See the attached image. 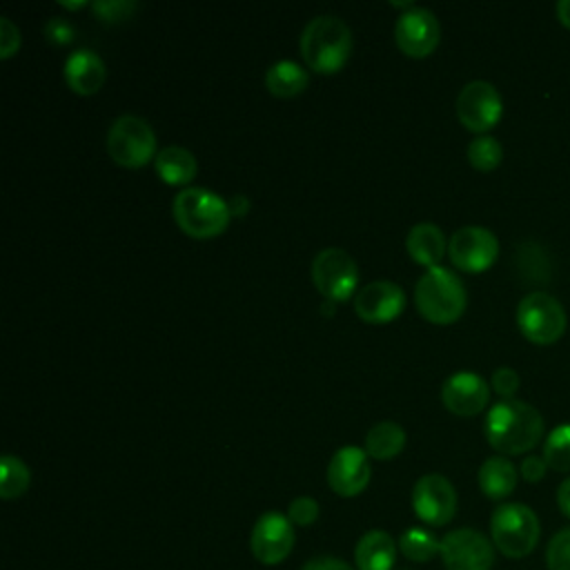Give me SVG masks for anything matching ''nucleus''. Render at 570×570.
Wrapping results in <instances>:
<instances>
[{
    "instance_id": "nucleus-40",
    "label": "nucleus",
    "mask_w": 570,
    "mask_h": 570,
    "mask_svg": "<svg viewBox=\"0 0 570 570\" xmlns=\"http://www.w3.org/2000/svg\"><path fill=\"white\" fill-rule=\"evenodd\" d=\"M321 312H323V314H332V312H334V301H325V305L321 307Z\"/></svg>"
},
{
    "instance_id": "nucleus-11",
    "label": "nucleus",
    "mask_w": 570,
    "mask_h": 570,
    "mask_svg": "<svg viewBox=\"0 0 570 570\" xmlns=\"http://www.w3.org/2000/svg\"><path fill=\"white\" fill-rule=\"evenodd\" d=\"M448 254L463 272H485L499 256V240L488 227L465 225L450 236Z\"/></svg>"
},
{
    "instance_id": "nucleus-27",
    "label": "nucleus",
    "mask_w": 570,
    "mask_h": 570,
    "mask_svg": "<svg viewBox=\"0 0 570 570\" xmlns=\"http://www.w3.org/2000/svg\"><path fill=\"white\" fill-rule=\"evenodd\" d=\"M550 470L570 472V423L557 425L543 443V454Z\"/></svg>"
},
{
    "instance_id": "nucleus-28",
    "label": "nucleus",
    "mask_w": 570,
    "mask_h": 570,
    "mask_svg": "<svg viewBox=\"0 0 570 570\" xmlns=\"http://www.w3.org/2000/svg\"><path fill=\"white\" fill-rule=\"evenodd\" d=\"M501 158H503V147L494 136L481 134V136L472 138L468 145V160L474 169L490 171V169L499 167Z\"/></svg>"
},
{
    "instance_id": "nucleus-7",
    "label": "nucleus",
    "mask_w": 570,
    "mask_h": 570,
    "mask_svg": "<svg viewBox=\"0 0 570 570\" xmlns=\"http://www.w3.org/2000/svg\"><path fill=\"white\" fill-rule=\"evenodd\" d=\"M517 325L530 343L552 345L566 332V309L552 294L530 292L517 307Z\"/></svg>"
},
{
    "instance_id": "nucleus-8",
    "label": "nucleus",
    "mask_w": 570,
    "mask_h": 570,
    "mask_svg": "<svg viewBox=\"0 0 570 570\" xmlns=\"http://www.w3.org/2000/svg\"><path fill=\"white\" fill-rule=\"evenodd\" d=\"M312 281L327 301H345L358 283L356 261L341 247H325L312 261Z\"/></svg>"
},
{
    "instance_id": "nucleus-25",
    "label": "nucleus",
    "mask_w": 570,
    "mask_h": 570,
    "mask_svg": "<svg viewBox=\"0 0 570 570\" xmlns=\"http://www.w3.org/2000/svg\"><path fill=\"white\" fill-rule=\"evenodd\" d=\"M31 481L29 468L22 459L13 454H4L0 459V497L2 499H16L27 492Z\"/></svg>"
},
{
    "instance_id": "nucleus-34",
    "label": "nucleus",
    "mask_w": 570,
    "mask_h": 570,
    "mask_svg": "<svg viewBox=\"0 0 570 570\" xmlns=\"http://www.w3.org/2000/svg\"><path fill=\"white\" fill-rule=\"evenodd\" d=\"M20 47V29L7 18H0V58H9Z\"/></svg>"
},
{
    "instance_id": "nucleus-4",
    "label": "nucleus",
    "mask_w": 570,
    "mask_h": 570,
    "mask_svg": "<svg viewBox=\"0 0 570 570\" xmlns=\"http://www.w3.org/2000/svg\"><path fill=\"white\" fill-rule=\"evenodd\" d=\"M414 303L430 323L448 325L463 314L468 303V292L461 278L452 269L443 265H434V267H428L416 281Z\"/></svg>"
},
{
    "instance_id": "nucleus-32",
    "label": "nucleus",
    "mask_w": 570,
    "mask_h": 570,
    "mask_svg": "<svg viewBox=\"0 0 570 570\" xmlns=\"http://www.w3.org/2000/svg\"><path fill=\"white\" fill-rule=\"evenodd\" d=\"M45 36H47L49 42L62 47V45H69L76 38V29L67 18L53 16L45 22Z\"/></svg>"
},
{
    "instance_id": "nucleus-20",
    "label": "nucleus",
    "mask_w": 570,
    "mask_h": 570,
    "mask_svg": "<svg viewBox=\"0 0 570 570\" xmlns=\"http://www.w3.org/2000/svg\"><path fill=\"white\" fill-rule=\"evenodd\" d=\"M405 249L416 263L434 267L445 254V236L439 225L423 220L410 227L405 236Z\"/></svg>"
},
{
    "instance_id": "nucleus-13",
    "label": "nucleus",
    "mask_w": 570,
    "mask_h": 570,
    "mask_svg": "<svg viewBox=\"0 0 570 570\" xmlns=\"http://www.w3.org/2000/svg\"><path fill=\"white\" fill-rule=\"evenodd\" d=\"M294 548V528L289 517L281 512H265L252 528L249 550L263 566L281 563Z\"/></svg>"
},
{
    "instance_id": "nucleus-16",
    "label": "nucleus",
    "mask_w": 570,
    "mask_h": 570,
    "mask_svg": "<svg viewBox=\"0 0 570 570\" xmlns=\"http://www.w3.org/2000/svg\"><path fill=\"white\" fill-rule=\"evenodd\" d=\"M488 399H490L488 381L472 370H459L450 374L441 385L443 405L459 416L479 414L488 405Z\"/></svg>"
},
{
    "instance_id": "nucleus-1",
    "label": "nucleus",
    "mask_w": 570,
    "mask_h": 570,
    "mask_svg": "<svg viewBox=\"0 0 570 570\" xmlns=\"http://www.w3.org/2000/svg\"><path fill=\"white\" fill-rule=\"evenodd\" d=\"M485 439L501 454H523L543 436V416L525 401L503 399L485 414Z\"/></svg>"
},
{
    "instance_id": "nucleus-33",
    "label": "nucleus",
    "mask_w": 570,
    "mask_h": 570,
    "mask_svg": "<svg viewBox=\"0 0 570 570\" xmlns=\"http://www.w3.org/2000/svg\"><path fill=\"white\" fill-rule=\"evenodd\" d=\"M519 374L512 367L503 365L492 372V390L503 399H512L514 392L519 390Z\"/></svg>"
},
{
    "instance_id": "nucleus-21",
    "label": "nucleus",
    "mask_w": 570,
    "mask_h": 570,
    "mask_svg": "<svg viewBox=\"0 0 570 570\" xmlns=\"http://www.w3.org/2000/svg\"><path fill=\"white\" fill-rule=\"evenodd\" d=\"M517 468L508 456H488L479 468V488L488 499H505L517 488Z\"/></svg>"
},
{
    "instance_id": "nucleus-17",
    "label": "nucleus",
    "mask_w": 570,
    "mask_h": 570,
    "mask_svg": "<svg viewBox=\"0 0 570 570\" xmlns=\"http://www.w3.org/2000/svg\"><path fill=\"white\" fill-rule=\"evenodd\" d=\"M405 307V292L394 281H372L354 296V309L365 323H387Z\"/></svg>"
},
{
    "instance_id": "nucleus-38",
    "label": "nucleus",
    "mask_w": 570,
    "mask_h": 570,
    "mask_svg": "<svg viewBox=\"0 0 570 570\" xmlns=\"http://www.w3.org/2000/svg\"><path fill=\"white\" fill-rule=\"evenodd\" d=\"M229 209H232V216H245L247 209H249V198L243 196V194H236L232 196L229 200Z\"/></svg>"
},
{
    "instance_id": "nucleus-39",
    "label": "nucleus",
    "mask_w": 570,
    "mask_h": 570,
    "mask_svg": "<svg viewBox=\"0 0 570 570\" xmlns=\"http://www.w3.org/2000/svg\"><path fill=\"white\" fill-rule=\"evenodd\" d=\"M557 20L570 29V0L557 2Z\"/></svg>"
},
{
    "instance_id": "nucleus-24",
    "label": "nucleus",
    "mask_w": 570,
    "mask_h": 570,
    "mask_svg": "<svg viewBox=\"0 0 570 570\" xmlns=\"http://www.w3.org/2000/svg\"><path fill=\"white\" fill-rule=\"evenodd\" d=\"M405 445V430L396 421H379L365 434V452L372 459L385 461L396 456Z\"/></svg>"
},
{
    "instance_id": "nucleus-3",
    "label": "nucleus",
    "mask_w": 570,
    "mask_h": 570,
    "mask_svg": "<svg viewBox=\"0 0 570 570\" xmlns=\"http://www.w3.org/2000/svg\"><path fill=\"white\" fill-rule=\"evenodd\" d=\"M171 214L178 227L191 238L218 236L232 218L229 203L207 187H185L174 196Z\"/></svg>"
},
{
    "instance_id": "nucleus-6",
    "label": "nucleus",
    "mask_w": 570,
    "mask_h": 570,
    "mask_svg": "<svg viewBox=\"0 0 570 570\" xmlns=\"http://www.w3.org/2000/svg\"><path fill=\"white\" fill-rule=\"evenodd\" d=\"M107 154L114 163L136 169L156 158V134L151 125L136 116L122 114L118 116L107 131Z\"/></svg>"
},
{
    "instance_id": "nucleus-5",
    "label": "nucleus",
    "mask_w": 570,
    "mask_h": 570,
    "mask_svg": "<svg viewBox=\"0 0 570 570\" xmlns=\"http://www.w3.org/2000/svg\"><path fill=\"white\" fill-rule=\"evenodd\" d=\"M490 534L494 548L510 557L521 559L528 557L541 534V525L537 514L523 503H501L490 517Z\"/></svg>"
},
{
    "instance_id": "nucleus-37",
    "label": "nucleus",
    "mask_w": 570,
    "mask_h": 570,
    "mask_svg": "<svg viewBox=\"0 0 570 570\" xmlns=\"http://www.w3.org/2000/svg\"><path fill=\"white\" fill-rule=\"evenodd\" d=\"M557 505L570 519V476L559 483L557 488Z\"/></svg>"
},
{
    "instance_id": "nucleus-36",
    "label": "nucleus",
    "mask_w": 570,
    "mask_h": 570,
    "mask_svg": "<svg viewBox=\"0 0 570 570\" xmlns=\"http://www.w3.org/2000/svg\"><path fill=\"white\" fill-rule=\"evenodd\" d=\"M301 570H354L352 566H347L341 559H332V557H323V559H312L307 561Z\"/></svg>"
},
{
    "instance_id": "nucleus-2",
    "label": "nucleus",
    "mask_w": 570,
    "mask_h": 570,
    "mask_svg": "<svg viewBox=\"0 0 570 570\" xmlns=\"http://www.w3.org/2000/svg\"><path fill=\"white\" fill-rule=\"evenodd\" d=\"M298 47L309 69L334 73L345 65L352 51V31L338 16L321 13L303 27Z\"/></svg>"
},
{
    "instance_id": "nucleus-9",
    "label": "nucleus",
    "mask_w": 570,
    "mask_h": 570,
    "mask_svg": "<svg viewBox=\"0 0 570 570\" xmlns=\"http://www.w3.org/2000/svg\"><path fill=\"white\" fill-rule=\"evenodd\" d=\"M503 114V100L488 80H470L456 96V116L461 125L479 136L492 129Z\"/></svg>"
},
{
    "instance_id": "nucleus-29",
    "label": "nucleus",
    "mask_w": 570,
    "mask_h": 570,
    "mask_svg": "<svg viewBox=\"0 0 570 570\" xmlns=\"http://www.w3.org/2000/svg\"><path fill=\"white\" fill-rule=\"evenodd\" d=\"M548 570H570V525L552 534L546 548Z\"/></svg>"
},
{
    "instance_id": "nucleus-23",
    "label": "nucleus",
    "mask_w": 570,
    "mask_h": 570,
    "mask_svg": "<svg viewBox=\"0 0 570 570\" xmlns=\"http://www.w3.org/2000/svg\"><path fill=\"white\" fill-rule=\"evenodd\" d=\"M309 82V73L296 60H276L265 71V87L269 94L278 98H292L305 91Z\"/></svg>"
},
{
    "instance_id": "nucleus-31",
    "label": "nucleus",
    "mask_w": 570,
    "mask_h": 570,
    "mask_svg": "<svg viewBox=\"0 0 570 570\" xmlns=\"http://www.w3.org/2000/svg\"><path fill=\"white\" fill-rule=\"evenodd\" d=\"M287 517L294 525L307 528L318 519V503L312 497H296L287 508Z\"/></svg>"
},
{
    "instance_id": "nucleus-35",
    "label": "nucleus",
    "mask_w": 570,
    "mask_h": 570,
    "mask_svg": "<svg viewBox=\"0 0 570 570\" xmlns=\"http://www.w3.org/2000/svg\"><path fill=\"white\" fill-rule=\"evenodd\" d=\"M546 470H548V463L543 456H537V454H530L521 461V476L528 481V483H539L543 476H546Z\"/></svg>"
},
{
    "instance_id": "nucleus-15",
    "label": "nucleus",
    "mask_w": 570,
    "mask_h": 570,
    "mask_svg": "<svg viewBox=\"0 0 570 570\" xmlns=\"http://www.w3.org/2000/svg\"><path fill=\"white\" fill-rule=\"evenodd\" d=\"M367 452L356 445L338 448L327 463V483L338 497H356L370 483Z\"/></svg>"
},
{
    "instance_id": "nucleus-30",
    "label": "nucleus",
    "mask_w": 570,
    "mask_h": 570,
    "mask_svg": "<svg viewBox=\"0 0 570 570\" xmlns=\"http://www.w3.org/2000/svg\"><path fill=\"white\" fill-rule=\"evenodd\" d=\"M136 7L138 4L134 0H96V2H91V9L96 11V16L102 22H122V20L131 18Z\"/></svg>"
},
{
    "instance_id": "nucleus-26",
    "label": "nucleus",
    "mask_w": 570,
    "mask_h": 570,
    "mask_svg": "<svg viewBox=\"0 0 570 570\" xmlns=\"http://www.w3.org/2000/svg\"><path fill=\"white\" fill-rule=\"evenodd\" d=\"M399 548L410 561L425 563V561H430L432 557H436L441 552V541L423 528H410L401 534Z\"/></svg>"
},
{
    "instance_id": "nucleus-12",
    "label": "nucleus",
    "mask_w": 570,
    "mask_h": 570,
    "mask_svg": "<svg viewBox=\"0 0 570 570\" xmlns=\"http://www.w3.org/2000/svg\"><path fill=\"white\" fill-rule=\"evenodd\" d=\"M412 508L423 523L445 525L456 512V490L443 474H423L412 488Z\"/></svg>"
},
{
    "instance_id": "nucleus-14",
    "label": "nucleus",
    "mask_w": 570,
    "mask_h": 570,
    "mask_svg": "<svg viewBox=\"0 0 570 570\" xmlns=\"http://www.w3.org/2000/svg\"><path fill=\"white\" fill-rule=\"evenodd\" d=\"M394 38L403 53L423 58L434 51L441 38V24L428 7H410L396 18Z\"/></svg>"
},
{
    "instance_id": "nucleus-10",
    "label": "nucleus",
    "mask_w": 570,
    "mask_h": 570,
    "mask_svg": "<svg viewBox=\"0 0 570 570\" xmlns=\"http://www.w3.org/2000/svg\"><path fill=\"white\" fill-rule=\"evenodd\" d=\"M439 557L445 570H492L494 548L479 530L459 528L441 539Z\"/></svg>"
},
{
    "instance_id": "nucleus-18",
    "label": "nucleus",
    "mask_w": 570,
    "mask_h": 570,
    "mask_svg": "<svg viewBox=\"0 0 570 570\" xmlns=\"http://www.w3.org/2000/svg\"><path fill=\"white\" fill-rule=\"evenodd\" d=\"M107 78V67L102 58L91 49H76L65 60V80L67 85L82 96L96 94Z\"/></svg>"
},
{
    "instance_id": "nucleus-19",
    "label": "nucleus",
    "mask_w": 570,
    "mask_h": 570,
    "mask_svg": "<svg viewBox=\"0 0 570 570\" xmlns=\"http://www.w3.org/2000/svg\"><path fill=\"white\" fill-rule=\"evenodd\" d=\"M354 561L358 570H392L396 561V543L387 532L370 530L358 539Z\"/></svg>"
},
{
    "instance_id": "nucleus-22",
    "label": "nucleus",
    "mask_w": 570,
    "mask_h": 570,
    "mask_svg": "<svg viewBox=\"0 0 570 570\" xmlns=\"http://www.w3.org/2000/svg\"><path fill=\"white\" fill-rule=\"evenodd\" d=\"M154 167L158 176L169 185H187L198 169L196 156L180 145L163 147L154 158Z\"/></svg>"
},
{
    "instance_id": "nucleus-41",
    "label": "nucleus",
    "mask_w": 570,
    "mask_h": 570,
    "mask_svg": "<svg viewBox=\"0 0 570 570\" xmlns=\"http://www.w3.org/2000/svg\"><path fill=\"white\" fill-rule=\"evenodd\" d=\"M62 7H67V9H80V7H85L87 2H60Z\"/></svg>"
}]
</instances>
